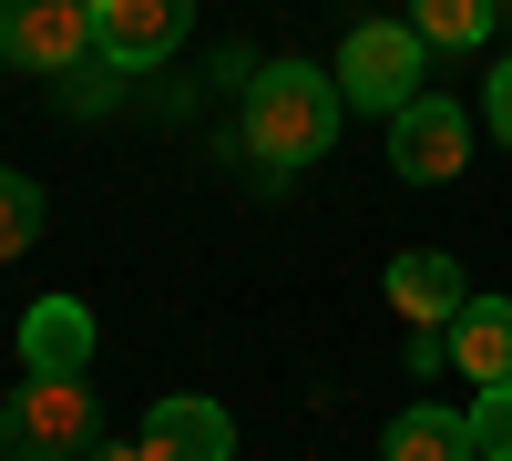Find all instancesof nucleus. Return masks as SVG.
<instances>
[{
  "mask_svg": "<svg viewBox=\"0 0 512 461\" xmlns=\"http://www.w3.org/2000/svg\"><path fill=\"white\" fill-rule=\"evenodd\" d=\"M338 113H349V93H338V72L318 62H267L246 82V154L256 164H318L338 144Z\"/></svg>",
  "mask_w": 512,
  "mask_h": 461,
  "instance_id": "1",
  "label": "nucleus"
},
{
  "mask_svg": "<svg viewBox=\"0 0 512 461\" xmlns=\"http://www.w3.org/2000/svg\"><path fill=\"white\" fill-rule=\"evenodd\" d=\"M420 62H431V41H420L410 21H359L349 41H338V93H349L359 113H410L420 103Z\"/></svg>",
  "mask_w": 512,
  "mask_h": 461,
  "instance_id": "2",
  "label": "nucleus"
},
{
  "mask_svg": "<svg viewBox=\"0 0 512 461\" xmlns=\"http://www.w3.org/2000/svg\"><path fill=\"white\" fill-rule=\"evenodd\" d=\"M390 164H400V185H451L472 164V113L451 93H420L410 113H390Z\"/></svg>",
  "mask_w": 512,
  "mask_h": 461,
  "instance_id": "3",
  "label": "nucleus"
},
{
  "mask_svg": "<svg viewBox=\"0 0 512 461\" xmlns=\"http://www.w3.org/2000/svg\"><path fill=\"white\" fill-rule=\"evenodd\" d=\"M82 52H93V0H0V62L72 72Z\"/></svg>",
  "mask_w": 512,
  "mask_h": 461,
  "instance_id": "4",
  "label": "nucleus"
},
{
  "mask_svg": "<svg viewBox=\"0 0 512 461\" xmlns=\"http://www.w3.org/2000/svg\"><path fill=\"white\" fill-rule=\"evenodd\" d=\"M11 451L21 461H82L93 451V390L82 380H31L11 400Z\"/></svg>",
  "mask_w": 512,
  "mask_h": 461,
  "instance_id": "5",
  "label": "nucleus"
},
{
  "mask_svg": "<svg viewBox=\"0 0 512 461\" xmlns=\"http://www.w3.org/2000/svg\"><path fill=\"white\" fill-rule=\"evenodd\" d=\"M195 31V0H93V52L113 72H154Z\"/></svg>",
  "mask_w": 512,
  "mask_h": 461,
  "instance_id": "6",
  "label": "nucleus"
},
{
  "mask_svg": "<svg viewBox=\"0 0 512 461\" xmlns=\"http://www.w3.org/2000/svg\"><path fill=\"white\" fill-rule=\"evenodd\" d=\"M144 451L154 461H236V421H226V400L175 390V400L144 410Z\"/></svg>",
  "mask_w": 512,
  "mask_h": 461,
  "instance_id": "7",
  "label": "nucleus"
},
{
  "mask_svg": "<svg viewBox=\"0 0 512 461\" xmlns=\"http://www.w3.org/2000/svg\"><path fill=\"white\" fill-rule=\"evenodd\" d=\"M21 369H31V380H82V369H93V308H82V298L21 308Z\"/></svg>",
  "mask_w": 512,
  "mask_h": 461,
  "instance_id": "8",
  "label": "nucleus"
},
{
  "mask_svg": "<svg viewBox=\"0 0 512 461\" xmlns=\"http://www.w3.org/2000/svg\"><path fill=\"white\" fill-rule=\"evenodd\" d=\"M390 308L420 318V328H451L461 308H472V287H461V267L441 257V246H410V257H390Z\"/></svg>",
  "mask_w": 512,
  "mask_h": 461,
  "instance_id": "9",
  "label": "nucleus"
},
{
  "mask_svg": "<svg viewBox=\"0 0 512 461\" xmlns=\"http://www.w3.org/2000/svg\"><path fill=\"white\" fill-rule=\"evenodd\" d=\"M451 369L472 390H502L512 380V298H472L451 318Z\"/></svg>",
  "mask_w": 512,
  "mask_h": 461,
  "instance_id": "10",
  "label": "nucleus"
},
{
  "mask_svg": "<svg viewBox=\"0 0 512 461\" xmlns=\"http://www.w3.org/2000/svg\"><path fill=\"white\" fill-rule=\"evenodd\" d=\"M379 461H472V431H461V410L420 400V410H400V421H390Z\"/></svg>",
  "mask_w": 512,
  "mask_h": 461,
  "instance_id": "11",
  "label": "nucleus"
},
{
  "mask_svg": "<svg viewBox=\"0 0 512 461\" xmlns=\"http://www.w3.org/2000/svg\"><path fill=\"white\" fill-rule=\"evenodd\" d=\"M502 0H410V31L431 41V52H472V41H492Z\"/></svg>",
  "mask_w": 512,
  "mask_h": 461,
  "instance_id": "12",
  "label": "nucleus"
},
{
  "mask_svg": "<svg viewBox=\"0 0 512 461\" xmlns=\"http://www.w3.org/2000/svg\"><path fill=\"white\" fill-rule=\"evenodd\" d=\"M461 431H472V461H512V380L461 410Z\"/></svg>",
  "mask_w": 512,
  "mask_h": 461,
  "instance_id": "13",
  "label": "nucleus"
},
{
  "mask_svg": "<svg viewBox=\"0 0 512 461\" xmlns=\"http://www.w3.org/2000/svg\"><path fill=\"white\" fill-rule=\"evenodd\" d=\"M31 236H41V185H31V175H11V164H0V257H21Z\"/></svg>",
  "mask_w": 512,
  "mask_h": 461,
  "instance_id": "14",
  "label": "nucleus"
},
{
  "mask_svg": "<svg viewBox=\"0 0 512 461\" xmlns=\"http://www.w3.org/2000/svg\"><path fill=\"white\" fill-rule=\"evenodd\" d=\"M482 113H492V134L512 144V52L492 62V82H482Z\"/></svg>",
  "mask_w": 512,
  "mask_h": 461,
  "instance_id": "15",
  "label": "nucleus"
},
{
  "mask_svg": "<svg viewBox=\"0 0 512 461\" xmlns=\"http://www.w3.org/2000/svg\"><path fill=\"white\" fill-rule=\"evenodd\" d=\"M93 461H154V451H144V441H113V451H93Z\"/></svg>",
  "mask_w": 512,
  "mask_h": 461,
  "instance_id": "16",
  "label": "nucleus"
}]
</instances>
